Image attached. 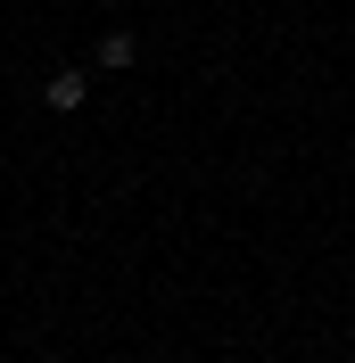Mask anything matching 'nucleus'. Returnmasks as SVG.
<instances>
[{"mask_svg": "<svg viewBox=\"0 0 355 363\" xmlns=\"http://www.w3.org/2000/svg\"><path fill=\"white\" fill-rule=\"evenodd\" d=\"M42 99H50V108H83V99H91V74H83V67H58V74L42 83Z\"/></svg>", "mask_w": 355, "mask_h": 363, "instance_id": "nucleus-1", "label": "nucleus"}, {"mask_svg": "<svg viewBox=\"0 0 355 363\" xmlns=\"http://www.w3.org/2000/svg\"><path fill=\"white\" fill-rule=\"evenodd\" d=\"M133 33H124V25H116V33H99V67H133Z\"/></svg>", "mask_w": 355, "mask_h": 363, "instance_id": "nucleus-2", "label": "nucleus"}]
</instances>
